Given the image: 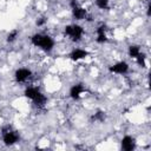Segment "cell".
<instances>
[{
	"label": "cell",
	"instance_id": "obj_1",
	"mask_svg": "<svg viewBox=\"0 0 151 151\" xmlns=\"http://www.w3.org/2000/svg\"><path fill=\"white\" fill-rule=\"evenodd\" d=\"M31 42L35 47L41 48L44 52H51L54 47V40L47 34L35 33L31 37Z\"/></svg>",
	"mask_w": 151,
	"mask_h": 151
},
{
	"label": "cell",
	"instance_id": "obj_2",
	"mask_svg": "<svg viewBox=\"0 0 151 151\" xmlns=\"http://www.w3.org/2000/svg\"><path fill=\"white\" fill-rule=\"evenodd\" d=\"M24 94H25L26 98H28L29 100L33 101L34 106H37V107H39V109H40V107H44L45 104H46V101H47L46 96H45L38 87H35V86H27V87L25 88Z\"/></svg>",
	"mask_w": 151,
	"mask_h": 151
},
{
	"label": "cell",
	"instance_id": "obj_3",
	"mask_svg": "<svg viewBox=\"0 0 151 151\" xmlns=\"http://www.w3.org/2000/svg\"><path fill=\"white\" fill-rule=\"evenodd\" d=\"M64 33H65V35L68 37L70 40H72V41H74V42H78V41L81 40V38H83V35H84V28H83L80 25L72 24V25L65 26Z\"/></svg>",
	"mask_w": 151,
	"mask_h": 151
},
{
	"label": "cell",
	"instance_id": "obj_4",
	"mask_svg": "<svg viewBox=\"0 0 151 151\" xmlns=\"http://www.w3.org/2000/svg\"><path fill=\"white\" fill-rule=\"evenodd\" d=\"M1 133H2V142L7 146L14 145L15 143H18V140L20 138L19 133L15 130H13V127L9 126V125L4 126L2 130H1Z\"/></svg>",
	"mask_w": 151,
	"mask_h": 151
},
{
	"label": "cell",
	"instance_id": "obj_5",
	"mask_svg": "<svg viewBox=\"0 0 151 151\" xmlns=\"http://www.w3.org/2000/svg\"><path fill=\"white\" fill-rule=\"evenodd\" d=\"M32 77V71L26 67H20L14 72V80L19 84L26 83Z\"/></svg>",
	"mask_w": 151,
	"mask_h": 151
},
{
	"label": "cell",
	"instance_id": "obj_6",
	"mask_svg": "<svg viewBox=\"0 0 151 151\" xmlns=\"http://www.w3.org/2000/svg\"><path fill=\"white\" fill-rule=\"evenodd\" d=\"M109 71L113 74H125L129 71V64L126 61H118L109 67Z\"/></svg>",
	"mask_w": 151,
	"mask_h": 151
},
{
	"label": "cell",
	"instance_id": "obj_7",
	"mask_svg": "<svg viewBox=\"0 0 151 151\" xmlns=\"http://www.w3.org/2000/svg\"><path fill=\"white\" fill-rule=\"evenodd\" d=\"M85 91H86V88H85L84 84H81V83L74 84V85H72V87L70 88V97H71L73 100H78Z\"/></svg>",
	"mask_w": 151,
	"mask_h": 151
},
{
	"label": "cell",
	"instance_id": "obj_8",
	"mask_svg": "<svg viewBox=\"0 0 151 151\" xmlns=\"http://www.w3.org/2000/svg\"><path fill=\"white\" fill-rule=\"evenodd\" d=\"M120 145H122V149L123 150H125V151H132L136 147V140L131 136H125V137L122 138Z\"/></svg>",
	"mask_w": 151,
	"mask_h": 151
},
{
	"label": "cell",
	"instance_id": "obj_9",
	"mask_svg": "<svg viewBox=\"0 0 151 151\" xmlns=\"http://www.w3.org/2000/svg\"><path fill=\"white\" fill-rule=\"evenodd\" d=\"M88 55V52L86 50H83V48H74L71 51V53L68 54L70 59L73 60V61H79L84 58H86Z\"/></svg>",
	"mask_w": 151,
	"mask_h": 151
},
{
	"label": "cell",
	"instance_id": "obj_10",
	"mask_svg": "<svg viewBox=\"0 0 151 151\" xmlns=\"http://www.w3.org/2000/svg\"><path fill=\"white\" fill-rule=\"evenodd\" d=\"M96 33H97V38H96V41L98 44H104L107 41V37H106V26L103 24L100 26H98V28L96 29Z\"/></svg>",
	"mask_w": 151,
	"mask_h": 151
},
{
	"label": "cell",
	"instance_id": "obj_11",
	"mask_svg": "<svg viewBox=\"0 0 151 151\" xmlns=\"http://www.w3.org/2000/svg\"><path fill=\"white\" fill-rule=\"evenodd\" d=\"M72 17H73L74 20H84L87 17V12H86L85 8H83L80 6H77V7L72 8Z\"/></svg>",
	"mask_w": 151,
	"mask_h": 151
},
{
	"label": "cell",
	"instance_id": "obj_12",
	"mask_svg": "<svg viewBox=\"0 0 151 151\" xmlns=\"http://www.w3.org/2000/svg\"><path fill=\"white\" fill-rule=\"evenodd\" d=\"M142 53V50H140V46L138 45H131L129 46V55L133 59H137Z\"/></svg>",
	"mask_w": 151,
	"mask_h": 151
},
{
	"label": "cell",
	"instance_id": "obj_13",
	"mask_svg": "<svg viewBox=\"0 0 151 151\" xmlns=\"http://www.w3.org/2000/svg\"><path fill=\"white\" fill-rule=\"evenodd\" d=\"M18 35H19V31H18V29H13V31H11V32L7 34L6 41H7V42H13V41L17 40Z\"/></svg>",
	"mask_w": 151,
	"mask_h": 151
},
{
	"label": "cell",
	"instance_id": "obj_14",
	"mask_svg": "<svg viewBox=\"0 0 151 151\" xmlns=\"http://www.w3.org/2000/svg\"><path fill=\"white\" fill-rule=\"evenodd\" d=\"M105 112H103V111H97L93 116H92V119L94 120V122H99V123H101V122H104L105 120Z\"/></svg>",
	"mask_w": 151,
	"mask_h": 151
},
{
	"label": "cell",
	"instance_id": "obj_15",
	"mask_svg": "<svg viewBox=\"0 0 151 151\" xmlns=\"http://www.w3.org/2000/svg\"><path fill=\"white\" fill-rule=\"evenodd\" d=\"M109 1L110 0H96L94 4L99 9H107L109 8Z\"/></svg>",
	"mask_w": 151,
	"mask_h": 151
},
{
	"label": "cell",
	"instance_id": "obj_16",
	"mask_svg": "<svg viewBox=\"0 0 151 151\" xmlns=\"http://www.w3.org/2000/svg\"><path fill=\"white\" fill-rule=\"evenodd\" d=\"M46 21H47V19L46 18H39L37 21H35V24H37V26H44L45 24H46Z\"/></svg>",
	"mask_w": 151,
	"mask_h": 151
},
{
	"label": "cell",
	"instance_id": "obj_17",
	"mask_svg": "<svg viewBox=\"0 0 151 151\" xmlns=\"http://www.w3.org/2000/svg\"><path fill=\"white\" fill-rule=\"evenodd\" d=\"M70 6H71V8H74L77 6H79V4L77 0H70Z\"/></svg>",
	"mask_w": 151,
	"mask_h": 151
}]
</instances>
